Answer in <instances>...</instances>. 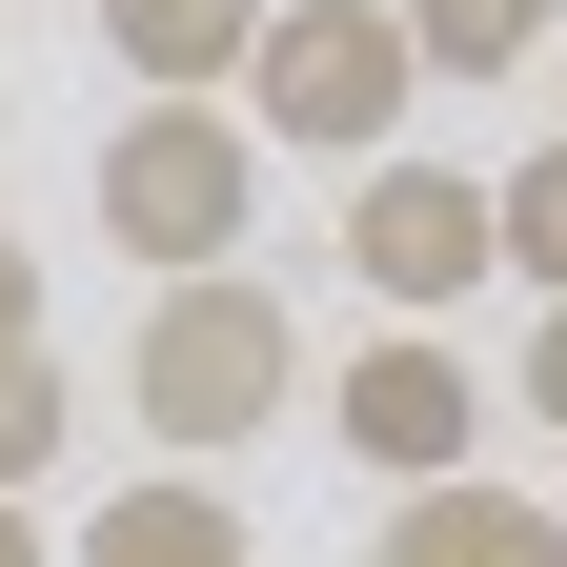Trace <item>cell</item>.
<instances>
[{"label": "cell", "instance_id": "cell-1", "mask_svg": "<svg viewBox=\"0 0 567 567\" xmlns=\"http://www.w3.org/2000/svg\"><path fill=\"white\" fill-rule=\"evenodd\" d=\"M122 405H142V446H163V466L264 446V425L305 405V324H284V284H244V264L163 284V305H142V344H122Z\"/></svg>", "mask_w": 567, "mask_h": 567}, {"label": "cell", "instance_id": "cell-2", "mask_svg": "<svg viewBox=\"0 0 567 567\" xmlns=\"http://www.w3.org/2000/svg\"><path fill=\"white\" fill-rule=\"evenodd\" d=\"M244 142H305V163H385L405 102H425V61H405V0H264V41H244Z\"/></svg>", "mask_w": 567, "mask_h": 567}, {"label": "cell", "instance_id": "cell-3", "mask_svg": "<svg viewBox=\"0 0 567 567\" xmlns=\"http://www.w3.org/2000/svg\"><path fill=\"white\" fill-rule=\"evenodd\" d=\"M244 224H264L244 102H122V142H102V244L163 264V284H203V264H244Z\"/></svg>", "mask_w": 567, "mask_h": 567}, {"label": "cell", "instance_id": "cell-4", "mask_svg": "<svg viewBox=\"0 0 567 567\" xmlns=\"http://www.w3.org/2000/svg\"><path fill=\"white\" fill-rule=\"evenodd\" d=\"M344 284H365L385 324H425V305H466V284H507V244H486V183L466 163H344Z\"/></svg>", "mask_w": 567, "mask_h": 567}, {"label": "cell", "instance_id": "cell-5", "mask_svg": "<svg viewBox=\"0 0 567 567\" xmlns=\"http://www.w3.org/2000/svg\"><path fill=\"white\" fill-rule=\"evenodd\" d=\"M324 425H344L385 486H446V466L486 446V385H466V344H446V324H385V344H344Z\"/></svg>", "mask_w": 567, "mask_h": 567}, {"label": "cell", "instance_id": "cell-6", "mask_svg": "<svg viewBox=\"0 0 567 567\" xmlns=\"http://www.w3.org/2000/svg\"><path fill=\"white\" fill-rule=\"evenodd\" d=\"M385 567H567V507L547 486H486V466L385 486Z\"/></svg>", "mask_w": 567, "mask_h": 567}, {"label": "cell", "instance_id": "cell-7", "mask_svg": "<svg viewBox=\"0 0 567 567\" xmlns=\"http://www.w3.org/2000/svg\"><path fill=\"white\" fill-rule=\"evenodd\" d=\"M82 567H264V527L224 507V466H142L82 507Z\"/></svg>", "mask_w": 567, "mask_h": 567}, {"label": "cell", "instance_id": "cell-8", "mask_svg": "<svg viewBox=\"0 0 567 567\" xmlns=\"http://www.w3.org/2000/svg\"><path fill=\"white\" fill-rule=\"evenodd\" d=\"M102 41H122V82H142V102H224V82H244V41H264V0H102Z\"/></svg>", "mask_w": 567, "mask_h": 567}, {"label": "cell", "instance_id": "cell-9", "mask_svg": "<svg viewBox=\"0 0 567 567\" xmlns=\"http://www.w3.org/2000/svg\"><path fill=\"white\" fill-rule=\"evenodd\" d=\"M567 41V0H405V61L425 82H507V61Z\"/></svg>", "mask_w": 567, "mask_h": 567}, {"label": "cell", "instance_id": "cell-10", "mask_svg": "<svg viewBox=\"0 0 567 567\" xmlns=\"http://www.w3.org/2000/svg\"><path fill=\"white\" fill-rule=\"evenodd\" d=\"M486 244H507V284H547V305H567V142H527V163L486 183Z\"/></svg>", "mask_w": 567, "mask_h": 567}, {"label": "cell", "instance_id": "cell-11", "mask_svg": "<svg viewBox=\"0 0 567 567\" xmlns=\"http://www.w3.org/2000/svg\"><path fill=\"white\" fill-rule=\"evenodd\" d=\"M61 425H82V385H61V344H0V507L61 466Z\"/></svg>", "mask_w": 567, "mask_h": 567}, {"label": "cell", "instance_id": "cell-12", "mask_svg": "<svg viewBox=\"0 0 567 567\" xmlns=\"http://www.w3.org/2000/svg\"><path fill=\"white\" fill-rule=\"evenodd\" d=\"M527 425H567V305H527Z\"/></svg>", "mask_w": 567, "mask_h": 567}, {"label": "cell", "instance_id": "cell-13", "mask_svg": "<svg viewBox=\"0 0 567 567\" xmlns=\"http://www.w3.org/2000/svg\"><path fill=\"white\" fill-rule=\"evenodd\" d=\"M0 344H41V264L21 244H0Z\"/></svg>", "mask_w": 567, "mask_h": 567}, {"label": "cell", "instance_id": "cell-14", "mask_svg": "<svg viewBox=\"0 0 567 567\" xmlns=\"http://www.w3.org/2000/svg\"><path fill=\"white\" fill-rule=\"evenodd\" d=\"M0 567H61V547H41V507H0Z\"/></svg>", "mask_w": 567, "mask_h": 567}, {"label": "cell", "instance_id": "cell-15", "mask_svg": "<svg viewBox=\"0 0 567 567\" xmlns=\"http://www.w3.org/2000/svg\"><path fill=\"white\" fill-rule=\"evenodd\" d=\"M547 507H567V486H547Z\"/></svg>", "mask_w": 567, "mask_h": 567}]
</instances>
